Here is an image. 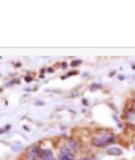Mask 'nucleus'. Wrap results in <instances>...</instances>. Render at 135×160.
<instances>
[{"label":"nucleus","instance_id":"obj_1","mask_svg":"<svg viewBox=\"0 0 135 160\" xmlns=\"http://www.w3.org/2000/svg\"><path fill=\"white\" fill-rule=\"evenodd\" d=\"M115 140H117V137L110 132V131H98L93 137H92V140H90V145L93 146V148H98V149H102V148H109L110 145H115Z\"/></svg>","mask_w":135,"mask_h":160},{"label":"nucleus","instance_id":"obj_2","mask_svg":"<svg viewBox=\"0 0 135 160\" xmlns=\"http://www.w3.org/2000/svg\"><path fill=\"white\" fill-rule=\"evenodd\" d=\"M41 152H42V148L41 145H31L27 151H25V160H39L41 159Z\"/></svg>","mask_w":135,"mask_h":160},{"label":"nucleus","instance_id":"obj_3","mask_svg":"<svg viewBox=\"0 0 135 160\" xmlns=\"http://www.w3.org/2000/svg\"><path fill=\"white\" fill-rule=\"evenodd\" d=\"M65 143H67V146H68L73 152H78V151H81V148H82V143H81L78 138H75V137H70Z\"/></svg>","mask_w":135,"mask_h":160},{"label":"nucleus","instance_id":"obj_4","mask_svg":"<svg viewBox=\"0 0 135 160\" xmlns=\"http://www.w3.org/2000/svg\"><path fill=\"white\" fill-rule=\"evenodd\" d=\"M61 156H62V157H65V160H76L75 152L67 146V143H64V145H62V148H61Z\"/></svg>","mask_w":135,"mask_h":160},{"label":"nucleus","instance_id":"obj_5","mask_svg":"<svg viewBox=\"0 0 135 160\" xmlns=\"http://www.w3.org/2000/svg\"><path fill=\"white\" fill-rule=\"evenodd\" d=\"M39 160H56V156L53 154L51 149H42V152H41V159Z\"/></svg>","mask_w":135,"mask_h":160},{"label":"nucleus","instance_id":"obj_6","mask_svg":"<svg viewBox=\"0 0 135 160\" xmlns=\"http://www.w3.org/2000/svg\"><path fill=\"white\" fill-rule=\"evenodd\" d=\"M106 154H109V156H121L123 149L118 148V146H109V148H106Z\"/></svg>","mask_w":135,"mask_h":160},{"label":"nucleus","instance_id":"obj_7","mask_svg":"<svg viewBox=\"0 0 135 160\" xmlns=\"http://www.w3.org/2000/svg\"><path fill=\"white\" fill-rule=\"evenodd\" d=\"M126 121H134L135 120V112L131 109V107H126V110H124V117H123Z\"/></svg>","mask_w":135,"mask_h":160},{"label":"nucleus","instance_id":"obj_8","mask_svg":"<svg viewBox=\"0 0 135 160\" xmlns=\"http://www.w3.org/2000/svg\"><path fill=\"white\" fill-rule=\"evenodd\" d=\"M101 89H102V84H99V82H95V84L90 86V90L92 92H96V90H101Z\"/></svg>","mask_w":135,"mask_h":160},{"label":"nucleus","instance_id":"obj_9","mask_svg":"<svg viewBox=\"0 0 135 160\" xmlns=\"http://www.w3.org/2000/svg\"><path fill=\"white\" fill-rule=\"evenodd\" d=\"M81 64H82V61H81V59H75V61H72L70 67H78V65H81Z\"/></svg>","mask_w":135,"mask_h":160},{"label":"nucleus","instance_id":"obj_10","mask_svg":"<svg viewBox=\"0 0 135 160\" xmlns=\"http://www.w3.org/2000/svg\"><path fill=\"white\" fill-rule=\"evenodd\" d=\"M9 129H11V124H6V126L0 128V134H5V132H8Z\"/></svg>","mask_w":135,"mask_h":160},{"label":"nucleus","instance_id":"obj_11","mask_svg":"<svg viewBox=\"0 0 135 160\" xmlns=\"http://www.w3.org/2000/svg\"><path fill=\"white\" fill-rule=\"evenodd\" d=\"M131 109L135 112V95H134V98H132V101H131Z\"/></svg>","mask_w":135,"mask_h":160},{"label":"nucleus","instance_id":"obj_12","mask_svg":"<svg viewBox=\"0 0 135 160\" xmlns=\"http://www.w3.org/2000/svg\"><path fill=\"white\" fill-rule=\"evenodd\" d=\"M25 81H27V82H31V81H33V76L27 75V76H25Z\"/></svg>","mask_w":135,"mask_h":160},{"label":"nucleus","instance_id":"obj_13","mask_svg":"<svg viewBox=\"0 0 135 160\" xmlns=\"http://www.w3.org/2000/svg\"><path fill=\"white\" fill-rule=\"evenodd\" d=\"M76 73H78V72H76V70H75V72H70V73H68V75H67V76H73V75H76ZM67 76H65V78H67Z\"/></svg>","mask_w":135,"mask_h":160},{"label":"nucleus","instance_id":"obj_14","mask_svg":"<svg viewBox=\"0 0 135 160\" xmlns=\"http://www.w3.org/2000/svg\"><path fill=\"white\" fill-rule=\"evenodd\" d=\"M56 160H65V157H62V156H61V154H59V156H58V157H56Z\"/></svg>","mask_w":135,"mask_h":160},{"label":"nucleus","instance_id":"obj_15","mask_svg":"<svg viewBox=\"0 0 135 160\" xmlns=\"http://www.w3.org/2000/svg\"><path fill=\"white\" fill-rule=\"evenodd\" d=\"M76 160H90V157H81V159H76Z\"/></svg>","mask_w":135,"mask_h":160},{"label":"nucleus","instance_id":"obj_16","mask_svg":"<svg viewBox=\"0 0 135 160\" xmlns=\"http://www.w3.org/2000/svg\"><path fill=\"white\" fill-rule=\"evenodd\" d=\"M131 67H132V68H134V70H135V64H132V65H131Z\"/></svg>","mask_w":135,"mask_h":160},{"label":"nucleus","instance_id":"obj_17","mask_svg":"<svg viewBox=\"0 0 135 160\" xmlns=\"http://www.w3.org/2000/svg\"><path fill=\"white\" fill-rule=\"evenodd\" d=\"M2 90H3V89H2V87H0V93H2Z\"/></svg>","mask_w":135,"mask_h":160},{"label":"nucleus","instance_id":"obj_18","mask_svg":"<svg viewBox=\"0 0 135 160\" xmlns=\"http://www.w3.org/2000/svg\"><path fill=\"white\" fill-rule=\"evenodd\" d=\"M134 151H135V145H134Z\"/></svg>","mask_w":135,"mask_h":160}]
</instances>
